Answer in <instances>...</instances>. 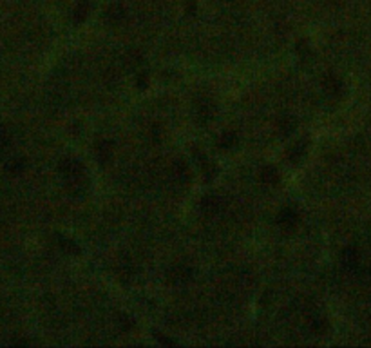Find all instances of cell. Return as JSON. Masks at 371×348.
Wrapping results in <instances>:
<instances>
[{
    "label": "cell",
    "instance_id": "19",
    "mask_svg": "<svg viewBox=\"0 0 371 348\" xmlns=\"http://www.w3.org/2000/svg\"><path fill=\"white\" fill-rule=\"evenodd\" d=\"M6 169L11 174H20L24 169H26V162H24V160H18V158H17V160H11V162L7 163Z\"/></svg>",
    "mask_w": 371,
    "mask_h": 348
},
{
    "label": "cell",
    "instance_id": "3",
    "mask_svg": "<svg viewBox=\"0 0 371 348\" xmlns=\"http://www.w3.org/2000/svg\"><path fill=\"white\" fill-rule=\"evenodd\" d=\"M67 183V189H69V192L71 194H76V196H82L87 192L89 189V179H87V174L82 173V174H76V176H73V178L66 179Z\"/></svg>",
    "mask_w": 371,
    "mask_h": 348
},
{
    "label": "cell",
    "instance_id": "20",
    "mask_svg": "<svg viewBox=\"0 0 371 348\" xmlns=\"http://www.w3.org/2000/svg\"><path fill=\"white\" fill-rule=\"evenodd\" d=\"M9 143H11V132L6 127H0V151L6 149Z\"/></svg>",
    "mask_w": 371,
    "mask_h": 348
},
{
    "label": "cell",
    "instance_id": "15",
    "mask_svg": "<svg viewBox=\"0 0 371 348\" xmlns=\"http://www.w3.org/2000/svg\"><path fill=\"white\" fill-rule=\"evenodd\" d=\"M279 129H281L283 134H292L297 129V120L294 116H283L279 120Z\"/></svg>",
    "mask_w": 371,
    "mask_h": 348
},
{
    "label": "cell",
    "instance_id": "10",
    "mask_svg": "<svg viewBox=\"0 0 371 348\" xmlns=\"http://www.w3.org/2000/svg\"><path fill=\"white\" fill-rule=\"evenodd\" d=\"M196 111H197V118L203 120V122H208V120L212 118V114H214V111H216V107H214L212 102L201 100V102L196 105Z\"/></svg>",
    "mask_w": 371,
    "mask_h": 348
},
{
    "label": "cell",
    "instance_id": "5",
    "mask_svg": "<svg viewBox=\"0 0 371 348\" xmlns=\"http://www.w3.org/2000/svg\"><path fill=\"white\" fill-rule=\"evenodd\" d=\"M199 207H201V211L205 212V214H208V216H214V214H218L221 209H223V200L219 198V196H205L201 201H199Z\"/></svg>",
    "mask_w": 371,
    "mask_h": 348
},
{
    "label": "cell",
    "instance_id": "6",
    "mask_svg": "<svg viewBox=\"0 0 371 348\" xmlns=\"http://www.w3.org/2000/svg\"><path fill=\"white\" fill-rule=\"evenodd\" d=\"M322 89H324V92L330 94V96H340L344 86L338 76L328 75V76H324V80H322Z\"/></svg>",
    "mask_w": 371,
    "mask_h": 348
},
{
    "label": "cell",
    "instance_id": "11",
    "mask_svg": "<svg viewBox=\"0 0 371 348\" xmlns=\"http://www.w3.org/2000/svg\"><path fill=\"white\" fill-rule=\"evenodd\" d=\"M172 174H174V178H178L180 181H188V178H190V171H188V167H186L185 162H181V160H178V162H174V165H172Z\"/></svg>",
    "mask_w": 371,
    "mask_h": 348
},
{
    "label": "cell",
    "instance_id": "1",
    "mask_svg": "<svg viewBox=\"0 0 371 348\" xmlns=\"http://www.w3.org/2000/svg\"><path fill=\"white\" fill-rule=\"evenodd\" d=\"M167 276H169V281L172 285H185V283H188L192 279L194 272H192L190 266L186 265H174L167 272Z\"/></svg>",
    "mask_w": 371,
    "mask_h": 348
},
{
    "label": "cell",
    "instance_id": "8",
    "mask_svg": "<svg viewBox=\"0 0 371 348\" xmlns=\"http://www.w3.org/2000/svg\"><path fill=\"white\" fill-rule=\"evenodd\" d=\"M123 18H125V9L120 4H111L105 9V20L109 22V24H118Z\"/></svg>",
    "mask_w": 371,
    "mask_h": 348
},
{
    "label": "cell",
    "instance_id": "9",
    "mask_svg": "<svg viewBox=\"0 0 371 348\" xmlns=\"http://www.w3.org/2000/svg\"><path fill=\"white\" fill-rule=\"evenodd\" d=\"M112 147H114V143L111 140H102L96 145V154H98V160L102 163H107L111 160V156H112Z\"/></svg>",
    "mask_w": 371,
    "mask_h": 348
},
{
    "label": "cell",
    "instance_id": "22",
    "mask_svg": "<svg viewBox=\"0 0 371 348\" xmlns=\"http://www.w3.org/2000/svg\"><path fill=\"white\" fill-rule=\"evenodd\" d=\"M120 326L123 332H129L132 330V326H134V323H132L131 317H127V315H120Z\"/></svg>",
    "mask_w": 371,
    "mask_h": 348
},
{
    "label": "cell",
    "instance_id": "21",
    "mask_svg": "<svg viewBox=\"0 0 371 348\" xmlns=\"http://www.w3.org/2000/svg\"><path fill=\"white\" fill-rule=\"evenodd\" d=\"M297 53H299V56L302 60L308 58V56L311 54V49H310V45H308V42H306V40H302V42L297 44Z\"/></svg>",
    "mask_w": 371,
    "mask_h": 348
},
{
    "label": "cell",
    "instance_id": "17",
    "mask_svg": "<svg viewBox=\"0 0 371 348\" xmlns=\"http://www.w3.org/2000/svg\"><path fill=\"white\" fill-rule=\"evenodd\" d=\"M58 243H60V247L66 250L67 254H80V247H78L74 241H71V239L60 238L58 239Z\"/></svg>",
    "mask_w": 371,
    "mask_h": 348
},
{
    "label": "cell",
    "instance_id": "13",
    "mask_svg": "<svg viewBox=\"0 0 371 348\" xmlns=\"http://www.w3.org/2000/svg\"><path fill=\"white\" fill-rule=\"evenodd\" d=\"M89 13H91V4H89V2H80V4L74 7V11H73V18H74L76 24H82L89 16Z\"/></svg>",
    "mask_w": 371,
    "mask_h": 348
},
{
    "label": "cell",
    "instance_id": "25",
    "mask_svg": "<svg viewBox=\"0 0 371 348\" xmlns=\"http://www.w3.org/2000/svg\"><path fill=\"white\" fill-rule=\"evenodd\" d=\"M186 13H188V15H194V13H196V4H194V2H190V4H188Z\"/></svg>",
    "mask_w": 371,
    "mask_h": 348
},
{
    "label": "cell",
    "instance_id": "16",
    "mask_svg": "<svg viewBox=\"0 0 371 348\" xmlns=\"http://www.w3.org/2000/svg\"><path fill=\"white\" fill-rule=\"evenodd\" d=\"M237 145V136H235V132H223V136L219 138V147L221 149H234V147Z\"/></svg>",
    "mask_w": 371,
    "mask_h": 348
},
{
    "label": "cell",
    "instance_id": "14",
    "mask_svg": "<svg viewBox=\"0 0 371 348\" xmlns=\"http://www.w3.org/2000/svg\"><path fill=\"white\" fill-rule=\"evenodd\" d=\"M306 141H299V143H295L292 149L288 151V158L292 160L294 163H299L300 160H302V156H304V152H306Z\"/></svg>",
    "mask_w": 371,
    "mask_h": 348
},
{
    "label": "cell",
    "instance_id": "24",
    "mask_svg": "<svg viewBox=\"0 0 371 348\" xmlns=\"http://www.w3.org/2000/svg\"><path fill=\"white\" fill-rule=\"evenodd\" d=\"M138 87H140V89L147 87V75H140V78H138Z\"/></svg>",
    "mask_w": 371,
    "mask_h": 348
},
{
    "label": "cell",
    "instance_id": "2",
    "mask_svg": "<svg viewBox=\"0 0 371 348\" xmlns=\"http://www.w3.org/2000/svg\"><path fill=\"white\" fill-rule=\"evenodd\" d=\"M58 171H60L62 176L66 179L73 178V176H76V174L85 173L82 162L76 160V158H66V160H62L60 165H58Z\"/></svg>",
    "mask_w": 371,
    "mask_h": 348
},
{
    "label": "cell",
    "instance_id": "12",
    "mask_svg": "<svg viewBox=\"0 0 371 348\" xmlns=\"http://www.w3.org/2000/svg\"><path fill=\"white\" fill-rule=\"evenodd\" d=\"M261 181L266 185H275L279 183V171L272 165H268L261 171Z\"/></svg>",
    "mask_w": 371,
    "mask_h": 348
},
{
    "label": "cell",
    "instance_id": "18",
    "mask_svg": "<svg viewBox=\"0 0 371 348\" xmlns=\"http://www.w3.org/2000/svg\"><path fill=\"white\" fill-rule=\"evenodd\" d=\"M311 330L315 332V334H324L328 330V321L324 317H315V319L311 321Z\"/></svg>",
    "mask_w": 371,
    "mask_h": 348
},
{
    "label": "cell",
    "instance_id": "23",
    "mask_svg": "<svg viewBox=\"0 0 371 348\" xmlns=\"http://www.w3.org/2000/svg\"><path fill=\"white\" fill-rule=\"evenodd\" d=\"M156 339H158V341H161V343H165V345H170V347H172V345H176L174 339H167V337H163V334H156Z\"/></svg>",
    "mask_w": 371,
    "mask_h": 348
},
{
    "label": "cell",
    "instance_id": "4",
    "mask_svg": "<svg viewBox=\"0 0 371 348\" xmlns=\"http://www.w3.org/2000/svg\"><path fill=\"white\" fill-rule=\"evenodd\" d=\"M299 223V216L294 209H283V211L277 214V225L284 230H294Z\"/></svg>",
    "mask_w": 371,
    "mask_h": 348
},
{
    "label": "cell",
    "instance_id": "7",
    "mask_svg": "<svg viewBox=\"0 0 371 348\" xmlns=\"http://www.w3.org/2000/svg\"><path fill=\"white\" fill-rule=\"evenodd\" d=\"M359 261H360V254H359V250L355 249V247H346V249L342 250V265H344V268H348V270H355V268L359 266Z\"/></svg>",
    "mask_w": 371,
    "mask_h": 348
}]
</instances>
